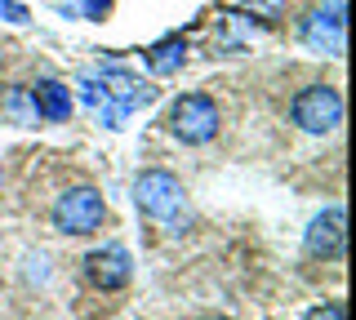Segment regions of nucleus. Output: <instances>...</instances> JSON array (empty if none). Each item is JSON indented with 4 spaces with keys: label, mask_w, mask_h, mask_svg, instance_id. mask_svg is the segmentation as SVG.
Instances as JSON below:
<instances>
[{
    "label": "nucleus",
    "mask_w": 356,
    "mask_h": 320,
    "mask_svg": "<svg viewBox=\"0 0 356 320\" xmlns=\"http://www.w3.org/2000/svg\"><path fill=\"white\" fill-rule=\"evenodd\" d=\"M134 209H138L147 223H156L161 231H174L192 223V201H187V187L178 174L170 169H143L134 178Z\"/></svg>",
    "instance_id": "nucleus-1"
},
{
    "label": "nucleus",
    "mask_w": 356,
    "mask_h": 320,
    "mask_svg": "<svg viewBox=\"0 0 356 320\" xmlns=\"http://www.w3.org/2000/svg\"><path fill=\"white\" fill-rule=\"evenodd\" d=\"M107 218H111V209L103 201V192L98 187H89V183H76V187H67V192L54 196V205H49V223L58 236H98V231L107 227Z\"/></svg>",
    "instance_id": "nucleus-2"
},
{
    "label": "nucleus",
    "mask_w": 356,
    "mask_h": 320,
    "mask_svg": "<svg viewBox=\"0 0 356 320\" xmlns=\"http://www.w3.org/2000/svg\"><path fill=\"white\" fill-rule=\"evenodd\" d=\"M165 129H170L183 147H205V142H214L218 129H222V107L205 90H187V94H178L170 103Z\"/></svg>",
    "instance_id": "nucleus-3"
},
{
    "label": "nucleus",
    "mask_w": 356,
    "mask_h": 320,
    "mask_svg": "<svg viewBox=\"0 0 356 320\" xmlns=\"http://www.w3.org/2000/svg\"><path fill=\"white\" fill-rule=\"evenodd\" d=\"M289 125L312 134V138L339 134V125H343V94L334 90V85H325V81L303 85V90L289 98Z\"/></svg>",
    "instance_id": "nucleus-4"
},
{
    "label": "nucleus",
    "mask_w": 356,
    "mask_h": 320,
    "mask_svg": "<svg viewBox=\"0 0 356 320\" xmlns=\"http://www.w3.org/2000/svg\"><path fill=\"white\" fill-rule=\"evenodd\" d=\"M298 40L321 53V58H343V40H348V18H343V0L307 9V18H298Z\"/></svg>",
    "instance_id": "nucleus-5"
},
{
    "label": "nucleus",
    "mask_w": 356,
    "mask_h": 320,
    "mask_svg": "<svg viewBox=\"0 0 356 320\" xmlns=\"http://www.w3.org/2000/svg\"><path fill=\"white\" fill-rule=\"evenodd\" d=\"M81 271H85V280L94 285L98 294H120L134 280V253L120 245V240H107V245L85 253Z\"/></svg>",
    "instance_id": "nucleus-6"
},
{
    "label": "nucleus",
    "mask_w": 356,
    "mask_h": 320,
    "mask_svg": "<svg viewBox=\"0 0 356 320\" xmlns=\"http://www.w3.org/2000/svg\"><path fill=\"white\" fill-rule=\"evenodd\" d=\"M303 249H307V258H321V262H339L343 258V249H348V218H343L339 205L321 209V214L307 223Z\"/></svg>",
    "instance_id": "nucleus-7"
},
{
    "label": "nucleus",
    "mask_w": 356,
    "mask_h": 320,
    "mask_svg": "<svg viewBox=\"0 0 356 320\" xmlns=\"http://www.w3.org/2000/svg\"><path fill=\"white\" fill-rule=\"evenodd\" d=\"M0 120L14 129H36L40 125V103L36 94H31V85H9L5 94H0Z\"/></svg>",
    "instance_id": "nucleus-8"
},
{
    "label": "nucleus",
    "mask_w": 356,
    "mask_h": 320,
    "mask_svg": "<svg viewBox=\"0 0 356 320\" xmlns=\"http://www.w3.org/2000/svg\"><path fill=\"white\" fill-rule=\"evenodd\" d=\"M31 94H36L40 116L49 120V125H63V120H72V112H76L72 85H63V81H40V85H31Z\"/></svg>",
    "instance_id": "nucleus-9"
},
{
    "label": "nucleus",
    "mask_w": 356,
    "mask_h": 320,
    "mask_svg": "<svg viewBox=\"0 0 356 320\" xmlns=\"http://www.w3.org/2000/svg\"><path fill=\"white\" fill-rule=\"evenodd\" d=\"M143 62H147L152 76H178V67L187 62V40L183 36H165L156 40V45L143 53Z\"/></svg>",
    "instance_id": "nucleus-10"
},
{
    "label": "nucleus",
    "mask_w": 356,
    "mask_h": 320,
    "mask_svg": "<svg viewBox=\"0 0 356 320\" xmlns=\"http://www.w3.org/2000/svg\"><path fill=\"white\" fill-rule=\"evenodd\" d=\"M245 9H250L254 18H263V23H276V18L285 14V0H245Z\"/></svg>",
    "instance_id": "nucleus-11"
},
{
    "label": "nucleus",
    "mask_w": 356,
    "mask_h": 320,
    "mask_svg": "<svg viewBox=\"0 0 356 320\" xmlns=\"http://www.w3.org/2000/svg\"><path fill=\"white\" fill-rule=\"evenodd\" d=\"M76 5V18H89V23H103L111 14V0H72Z\"/></svg>",
    "instance_id": "nucleus-12"
},
{
    "label": "nucleus",
    "mask_w": 356,
    "mask_h": 320,
    "mask_svg": "<svg viewBox=\"0 0 356 320\" xmlns=\"http://www.w3.org/2000/svg\"><path fill=\"white\" fill-rule=\"evenodd\" d=\"M0 18L14 23V27H22V23H31V9L22 5V0H0Z\"/></svg>",
    "instance_id": "nucleus-13"
},
{
    "label": "nucleus",
    "mask_w": 356,
    "mask_h": 320,
    "mask_svg": "<svg viewBox=\"0 0 356 320\" xmlns=\"http://www.w3.org/2000/svg\"><path fill=\"white\" fill-rule=\"evenodd\" d=\"M307 320H343V303H325V307H312Z\"/></svg>",
    "instance_id": "nucleus-14"
},
{
    "label": "nucleus",
    "mask_w": 356,
    "mask_h": 320,
    "mask_svg": "<svg viewBox=\"0 0 356 320\" xmlns=\"http://www.w3.org/2000/svg\"><path fill=\"white\" fill-rule=\"evenodd\" d=\"M0 187H5V165H0Z\"/></svg>",
    "instance_id": "nucleus-15"
}]
</instances>
